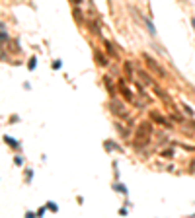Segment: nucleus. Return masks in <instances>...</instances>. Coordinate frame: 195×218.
Instances as JSON below:
<instances>
[{
    "instance_id": "f257e3e1",
    "label": "nucleus",
    "mask_w": 195,
    "mask_h": 218,
    "mask_svg": "<svg viewBox=\"0 0 195 218\" xmlns=\"http://www.w3.org/2000/svg\"><path fill=\"white\" fill-rule=\"evenodd\" d=\"M150 134H152V125L148 121L139 123V127L135 130V144H144L150 139Z\"/></svg>"
},
{
    "instance_id": "f03ea898",
    "label": "nucleus",
    "mask_w": 195,
    "mask_h": 218,
    "mask_svg": "<svg viewBox=\"0 0 195 218\" xmlns=\"http://www.w3.org/2000/svg\"><path fill=\"white\" fill-rule=\"evenodd\" d=\"M144 62H146V66H148V70L152 72L154 76H158V78H166V70L158 64L152 57H148V55H144Z\"/></svg>"
},
{
    "instance_id": "7ed1b4c3",
    "label": "nucleus",
    "mask_w": 195,
    "mask_h": 218,
    "mask_svg": "<svg viewBox=\"0 0 195 218\" xmlns=\"http://www.w3.org/2000/svg\"><path fill=\"white\" fill-rule=\"evenodd\" d=\"M111 109H113V113L119 115V117H127V109L121 105V103H115V101H113V103H111Z\"/></svg>"
},
{
    "instance_id": "20e7f679",
    "label": "nucleus",
    "mask_w": 195,
    "mask_h": 218,
    "mask_svg": "<svg viewBox=\"0 0 195 218\" xmlns=\"http://www.w3.org/2000/svg\"><path fill=\"white\" fill-rule=\"evenodd\" d=\"M150 119H152L154 123H160V125H168V123H166V119L162 117L160 113H156V111H150Z\"/></svg>"
},
{
    "instance_id": "39448f33",
    "label": "nucleus",
    "mask_w": 195,
    "mask_h": 218,
    "mask_svg": "<svg viewBox=\"0 0 195 218\" xmlns=\"http://www.w3.org/2000/svg\"><path fill=\"white\" fill-rule=\"evenodd\" d=\"M121 92H123V96L129 99V101H133V96H131V93H129V90L125 88V86H123V82H121Z\"/></svg>"
},
{
    "instance_id": "423d86ee",
    "label": "nucleus",
    "mask_w": 195,
    "mask_h": 218,
    "mask_svg": "<svg viewBox=\"0 0 195 218\" xmlns=\"http://www.w3.org/2000/svg\"><path fill=\"white\" fill-rule=\"evenodd\" d=\"M96 59H98V64H102V66H105V64H107V61H105V57H104V55L96 53Z\"/></svg>"
},
{
    "instance_id": "0eeeda50",
    "label": "nucleus",
    "mask_w": 195,
    "mask_h": 218,
    "mask_svg": "<svg viewBox=\"0 0 195 218\" xmlns=\"http://www.w3.org/2000/svg\"><path fill=\"white\" fill-rule=\"evenodd\" d=\"M139 76H142V80H144V82L152 84V78H150V74H146V72H139Z\"/></svg>"
},
{
    "instance_id": "6e6552de",
    "label": "nucleus",
    "mask_w": 195,
    "mask_h": 218,
    "mask_svg": "<svg viewBox=\"0 0 195 218\" xmlns=\"http://www.w3.org/2000/svg\"><path fill=\"white\" fill-rule=\"evenodd\" d=\"M156 93H158V98H162V99H166V101H170V98L166 96V93H164L162 90H158V88H156Z\"/></svg>"
},
{
    "instance_id": "1a4fd4ad",
    "label": "nucleus",
    "mask_w": 195,
    "mask_h": 218,
    "mask_svg": "<svg viewBox=\"0 0 195 218\" xmlns=\"http://www.w3.org/2000/svg\"><path fill=\"white\" fill-rule=\"evenodd\" d=\"M162 156H166V158H172L174 154H172V150H164V152H162Z\"/></svg>"
},
{
    "instance_id": "9d476101",
    "label": "nucleus",
    "mask_w": 195,
    "mask_h": 218,
    "mask_svg": "<svg viewBox=\"0 0 195 218\" xmlns=\"http://www.w3.org/2000/svg\"><path fill=\"white\" fill-rule=\"evenodd\" d=\"M2 43H6V25L2 24Z\"/></svg>"
},
{
    "instance_id": "9b49d317",
    "label": "nucleus",
    "mask_w": 195,
    "mask_h": 218,
    "mask_svg": "<svg viewBox=\"0 0 195 218\" xmlns=\"http://www.w3.org/2000/svg\"><path fill=\"white\" fill-rule=\"evenodd\" d=\"M193 27H195V18H193Z\"/></svg>"
}]
</instances>
